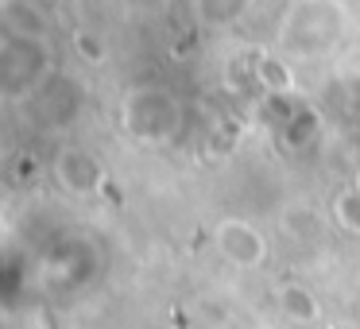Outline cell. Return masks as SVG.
Returning a JSON list of instances; mask_svg holds the SVG:
<instances>
[{
    "label": "cell",
    "instance_id": "cell-1",
    "mask_svg": "<svg viewBox=\"0 0 360 329\" xmlns=\"http://www.w3.org/2000/svg\"><path fill=\"white\" fill-rule=\"evenodd\" d=\"M217 248L240 267H256L259 259L267 256L264 236H259L248 221H221L217 225Z\"/></svg>",
    "mask_w": 360,
    "mask_h": 329
},
{
    "label": "cell",
    "instance_id": "cell-5",
    "mask_svg": "<svg viewBox=\"0 0 360 329\" xmlns=\"http://www.w3.org/2000/svg\"><path fill=\"white\" fill-rule=\"evenodd\" d=\"M259 82H264V89H275V93L290 89V74L283 70L275 58H264V63H259Z\"/></svg>",
    "mask_w": 360,
    "mask_h": 329
},
{
    "label": "cell",
    "instance_id": "cell-6",
    "mask_svg": "<svg viewBox=\"0 0 360 329\" xmlns=\"http://www.w3.org/2000/svg\"><path fill=\"white\" fill-rule=\"evenodd\" d=\"M78 43H82V51L89 55V63H97V55H101V51L94 47V39H78Z\"/></svg>",
    "mask_w": 360,
    "mask_h": 329
},
{
    "label": "cell",
    "instance_id": "cell-2",
    "mask_svg": "<svg viewBox=\"0 0 360 329\" xmlns=\"http://www.w3.org/2000/svg\"><path fill=\"white\" fill-rule=\"evenodd\" d=\"M58 179H63V186L74 190V194H94L105 182V167L97 163L89 151H66V155L58 159Z\"/></svg>",
    "mask_w": 360,
    "mask_h": 329
},
{
    "label": "cell",
    "instance_id": "cell-3",
    "mask_svg": "<svg viewBox=\"0 0 360 329\" xmlns=\"http://www.w3.org/2000/svg\"><path fill=\"white\" fill-rule=\"evenodd\" d=\"M279 306H283V314L295 318V321H314L318 318V302H314V295L302 290V287H283Z\"/></svg>",
    "mask_w": 360,
    "mask_h": 329
},
{
    "label": "cell",
    "instance_id": "cell-4",
    "mask_svg": "<svg viewBox=\"0 0 360 329\" xmlns=\"http://www.w3.org/2000/svg\"><path fill=\"white\" fill-rule=\"evenodd\" d=\"M337 221L345 228H352V233H360V190L337 198Z\"/></svg>",
    "mask_w": 360,
    "mask_h": 329
}]
</instances>
